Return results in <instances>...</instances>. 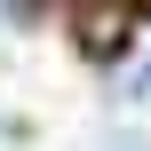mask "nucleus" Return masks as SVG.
Masks as SVG:
<instances>
[{
	"label": "nucleus",
	"mask_w": 151,
	"mask_h": 151,
	"mask_svg": "<svg viewBox=\"0 0 151 151\" xmlns=\"http://www.w3.org/2000/svg\"><path fill=\"white\" fill-rule=\"evenodd\" d=\"M119 96H127V104H143V96H151V56L135 64V72H127V80H119Z\"/></svg>",
	"instance_id": "f257e3e1"
}]
</instances>
